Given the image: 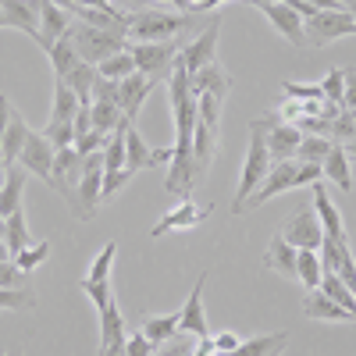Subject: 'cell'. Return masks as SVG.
<instances>
[{"instance_id": "cell-1", "label": "cell", "mask_w": 356, "mask_h": 356, "mask_svg": "<svg viewBox=\"0 0 356 356\" xmlns=\"http://www.w3.org/2000/svg\"><path fill=\"white\" fill-rule=\"evenodd\" d=\"M317 178H321V164H300L296 157H292V161H278V164H271V171H267V178L260 182V189L246 200L243 214L253 211V207H264L267 200H275V196H282V193L314 186Z\"/></svg>"}, {"instance_id": "cell-2", "label": "cell", "mask_w": 356, "mask_h": 356, "mask_svg": "<svg viewBox=\"0 0 356 356\" xmlns=\"http://www.w3.org/2000/svg\"><path fill=\"white\" fill-rule=\"evenodd\" d=\"M193 22L186 15L175 11H154V8H136L125 15V29L132 43H161V40H175L178 33H186Z\"/></svg>"}, {"instance_id": "cell-3", "label": "cell", "mask_w": 356, "mask_h": 356, "mask_svg": "<svg viewBox=\"0 0 356 356\" xmlns=\"http://www.w3.org/2000/svg\"><path fill=\"white\" fill-rule=\"evenodd\" d=\"M271 150H267V139H264V129L257 125V118L250 122V150H246V161H243V178H239V189H235V200H232V214H243L246 200L260 189V182L271 171Z\"/></svg>"}, {"instance_id": "cell-4", "label": "cell", "mask_w": 356, "mask_h": 356, "mask_svg": "<svg viewBox=\"0 0 356 356\" xmlns=\"http://www.w3.org/2000/svg\"><path fill=\"white\" fill-rule=\"evenodd\" d=\"M104 196V150L82 157V178H79V189L72 196V214L79 221H93L97 214V203Z\"/></svg>"}, {"instance_id": "cell-5", "label": "cell", "mask_w": 356, "mask_h": 356, "mask_svg": "<svg viewBox=\"0 0 356 356\" xmlns=\"http://www.w3.org/2000/svg\"><path fill=\"white\" fill-rule=\"evenodd\" d=\"M68 40H72V47L79 50V57L82 61H89V65H100V61H107L111 54H118V50H125L129 43V36H118V33H104V29H93V25H86V22H75L72 29H68Z\"/></svg>"}, {"instance_id": "cell-6", "label": "cell", "mask_w": 356, "mask_h": 356, "mask_svg": "<svg viewBox=\"0 0 356 356\" xmlns=\"http://www.w3.org/2000/svg\"><path fill=\"white\" fill-rule=\"evenodd\" d=\"M182 40H161V43H129V50H132V57H136V72L139 75H146V79H164V75H171V68H175V61H178V54H182Z\"/></svg>"}, {"instance_id": "cell-7", "label": "cell", "mask_w": 356, "mask_h": 356, "mask_svg": "<svg viewBox=\"0 0 356 356\" xmlns=\"http://www.w3.org/2000/svg\"><path fill=\"white\" fill-rule=\"evenodd\" d=\"M303 33L310 47H328L342 36H356V18L349 11H314L303 18Z\"/></svg>"}, {"instance_id": "cell-8", "label": "cell", "mask_w": 356, "mask_h": 356, "mask_svg": "<svg viewBox=\"0 0 356 356\" xmlns=\"http://www.w3.org/2000/svg\"><path fill=\"white\" fill-rule=\"evenodd\" d=\"M257 125L264 129V139H267V150H271V161H292L296 150H300V143H303V132L300 125H292V122H282L278 111H267L257 118Z\"/></svg>"}, {"instance_id": "cell-9", "label": "cell", "mask_w": 356, "mask_h": 356, "mask_svg": "<svg viewBox=\"0 0 356 356\" xmlns=\"http://www.w3.org/2000/svg\"><path fill=\"white\" fill-rule=\"evenodd\" d=\"M218 36H221V18H211V25H207L193 43L182 47V65H186L189 75H200L207 65L218 61V57H214L218 54Z\"/></svg>"}, {"instance_id": "cell-10", "label": "cell", "mask_w": 356, "mask_h": 356, "mask_svg": "<svg viewBox=\"0 0 356 356\" xmlns=\"http://www.w3.org/2000/svg\"><path fill=\"white\" fill-rule=\"evenodd\" d=\"M207 218H211V203L207 207H200V203H193L189 196H182V203L178 207H171V211L150 228V239H161V235H168V232H182V228H196V225H203Z\"/></svg>"}, {"instance_id": "cell-11", "label": "cell", "mask_w": 356, "mask_h": 356, "mask_svg": "<svg viewBox=\"0 0 356 356\" xmlns=\"http://www.w3.org/2000/svg\"><path fill=\"white\" fill-rule=\"evenodd\" d=\"M282 239H285L289 246H296V250H317V246H321L324 228H321V221H317V214H314V207H307V211H300V214H292V218L282 225Z\"/></svg>"}, {"instance_id": "cell-12", "label": "cell", "mask_w": 356, "mask_h": 356, "mask_svg": "<svg viewBox=\"0 0 356 356\" xmlns=\"http://www.w3.org/2000/svg\"><path fill=\"white\" fill-rule=\"evenodd\" d=\"M79 178H82V154L75 146H65V150H57L54 157V171H50V189L61 193L68 203L79 189Z\"/></svg>"}, {"instance_id": "cell-13", "label": "cell", "mask_w": 356, "mask_h": 356, "mask_svg": "<svg viewBox=\"0 0 356 356\" xmlns=\"http://www.w3.org/2000/svg\"><path fill=\"white\" fill-rule=\"evenodd\" d=\"M161 164H171V150L146 146V139L136 132V125H129V132H125V171L136 175L143 168H161Z\"/></svg>"}, {"instance_id": "cell-14", "label": "cell", "mask_w": 356, "mask_h": 356, "mask_svg": "<svg viewBox=\"0 0 356 356\" xmlns=\"http://www.w3.org/2000/svg\"><path fill=\"white\" fill-rule=\"evenodd\" d=\"M54 157H57V146L43 136V132H33L25 139V150L18 157V164L29 171V175H36V178H47L50 182V171H54Z\"/></svg>"}, {"instance_id": "cell-15", "label": "cell", "mask_w": 356, "mask_h": 356, "mask_svg": "<svg viewBox=\"0 0 356 356\" xmlns=\"http://www.w3.org/2000/svg\"><path fill=\"white\" fill-rule=\"evenodd\" d=\"M310 189H314V214H317V221H321L324 235H328V239H335V243H349V239H346L342 214H339V207H335V200H332L328 186H324V178H317V182H314Z\"/></svg>"}, {"instance_id": "cell-16", "label": "cell", "mask_w": 356, "mask_h": 356, "mask_svg": "<svg viewBox=\"0 0 356 356\" xmlns=\"http://www.w3.org/2000/svg\"><path fill=\"white\" fill-rule=\"evenodd\" d=\"M68 29H72L68 11H61L54 0H40V36H36V47L50 54V47H54L57 40L68 36Z\"/></svg>"}, {"instance_id": "cell-17", "label": "cell", "mask_w": 356, "mask_h": 356, "mask_svg": "<svg viewBox=\"0 0 356 356\" xmlns=\"http://www.w3.org/2000/svg\"><path fill=\"white\" fill-rule=\"evenodd\" d=\"M203 289H207V275L196 278L193 292H189V300L186 307L178 310V324H182V332L203 339V335H211V324H207V310H203Z\"/></svg>"}, {"instance_id": "cell-18", "label": "cell", "mask_w": 356, "mask_h": 356, "mask_svg": "<svg viewBox=\"0 0 356 356\" xmlns=\"http://www.w3.org/2000/svg\"><path fill=\"white\" fill-rule=\"evenodd\" d=\"M218 143H221V125H207L196 114V132H193V164H196V178L203 171H211L214 157H218Z\"/></svg>"}, {"instance_id": "cell-19", "label": "cell", "mask_w": 356, "mask_h": 356, "mask_svg": "<svg viewBox=\"0 0 356 356\" xmlns=\"http://www.w3.org/2000/svg\"><path fill=\"white\" fill-rule=\"evenodd\" d=\"M8 29H22L25 36H40V0H0Z\"/></svg>"}, {"instance_id": "cell-20", "label": "cell", "mask_w": 356, "mask_h": 356, "mask_svg": "<svg viewBox=\"0 0 356 356\" xmlns=\"http://www.w3.org/2000/svg\"><path fill=\"white\" fill-rule=\"evenodd\" d=\"M264 11V18L267 22H271L275 29H278V33L292 43V47H307V33H303V18L300 15H296L289 4H264L260 8Z\"/></svg>"}, {"instance_id": "cell-21", "label": "cell", "mask_w": 356, "mask_h": 356, "mask_svg": "<svg viewBox=\"0 0 356 356\" xmlns=\"http://www.w3.org/2000/svg\"><path fill=\"white\" fill-rule=\"evenodd\" d=\"M150 89H154V79H146L139 72L118 82V107H122V114L129 118V122H136V114H139L143 100L150 97Z\"/></svg>"}, {"instance_id": "cell-22", "label": "cell", "mask_w": 356, "mask_h": 356, "mask_svg": "<svg viewBox=\"0 0 356 356\" xmlns=\"http://www.w3.org/2000/svg\"><path fill=\"white\" fill-rule=\"evenodd\" d=\"M285 346H289V332H271V335L243 339L232 353H214V356H282Z\"/></svg>"}, {"instance_id": "cell-23", "label": "cell", "mask_w": 356, "mask_h": 356, "mask_svg": "<svg viewBox=\"0 0 356 356\" xmlns=\"http://www.w3.org/2000/svg\"><path fill=\"white\" fill-rule=\"evenodd\" d=\"M129 335H125V317H122V307L111 303L107 310H100V353H111V349H125Z\"/></svg>"}, {"instance_id": "cell-24", "label": "cell", "mask_w": 356, "mask_h": 356, "mask_svg": "<svg viewBox=\"0 0 356 356\" xmlns=\"http://www.w3.org/2000/svg\"><path fill=\"white\" fill-rule=\"evenodd\" d=\"M189 82H193V93H196V97H200V93H214V97L228 100V93H232V75H228V68H221L218 61L207 65L200 75H189Z\"/></svg>"}, {"instance_id": "cell-25", "label": "cell", "mask_w": 356, "mask_h": 356, "mask_svg": "<svg viewBox=\"0 0 356 356\" xmlns=\"http://www.w3.org/2000/svg\"><path fill=\"white\" fill-rule=\"evenodd\" d=\"M296 246H289L285 239H282V232L271 239V246H267V253H264V267L267 271H275V275H282V278H296Z\"/></svg>"}, {"instance_id": "cell-26", "label": "cell", "mask_w": 356, "mask_h": 356, "mask_svg": "<svg viewBox=\"0 0 356 356\" xmlns=\"http://www.w3.org/2000/svg\"><path fill=\"white\" fill-rule=\"evenodd\" d=\"M321 178H328V182H332V186H339L342 193H349V189H353L349 154H346V146H342V143H335V146H332V154L324 157V164H321Z\"/></svg>"}, {"instance_id": "cell-27", "label": "cell", "mask_w": 356, "mask_h": 356, "mask_svg": "<svg viewBox=\"0 0 356 356\" xmlns=\"http://www.w3.org/2000/svg\"><path fill=\"white\" fill-rule=\"evenodd\" d=\"M303 314L310 317V321H353L328 292H321V289H310L307 296H303Z\"/></svg>"}, {"instance_id": "cell-28", "label": "cell", "mask_w": 356, "mask_h": 356, "mask_svg": "<svg viewBox=\"0 0 356 356\" xmlns=\"http://www.w3.org/2000/svg\"><path fill=\"white\" fill-rule=\"evenodd\" d=\"M79 97L68 89L65 79H54V104H50V118L47 122L50 125H61V122H75V114H79Z\"/></svg>"}, {"instance_id": "cell-29", "label": "cell", "mask_w": 356, "mask_h": 356, "mask_svg": "<svg viewBox=\"0 0 356 356\" xmlns=\"http://www.w3.org/2000/svg\"><path fill=\"white\" fill-rule=\"evenodd\" d=\"M29 136H33V129H29V122L15 111L11 122H8V132H4V146H0V154H4L8 168L18 164V157H22V150H25V139H29Z\"/></svg>"}, {"instance_id": "cell-30", "label": "cell", "mask_w": 356, "mask_h": 356, "mask_svg": "<svg viewBox=\"0 0 356 356\" xmlns=\"http://www.w3.org/2000/svg\"><path fill=\"white\" fill-rule=\"evenodd\" d=\"M25 178H29L25 168H15V164L8 168V182H4V189H0V214H4V218H11L15 211H22Z\"/></svg>"}, {"instance_id": "cell-31", "label": "cell", "mask_w": 356, "mask_h": 356, "mask_svg": "<svg viewBox=\"0 0 356 356\" xmlns=\"http://www.w3.org/2000/svg\"><path fill=\"white\" fill-rule=\"evenodd\" d=\"M65 82H68V89L79 97V104L82 107H93V86H97V65H89V61H82V65H75L68 75H65Z\"/></svg>"}, {"instance_id": "cell-32", "label": "cell", "mask_w": 356, "mask_h": 356, "mask_svg": "<svg viewBox=\"0 0 356 356\" xmlns=\"http://www.w3.org/2000/svg\"><path fill=\"white\" fill-rule=\"evenodd\" d=\"M139 332L150 339L154 346H164L168 339H175L178 332H182V324H178V314H150V317L143 321Z\"/></svg>"}, {"instance_id": "cell-33", "label": "cell", "mask_w": 356, "mask_h": 356, "mask_svg": "<svg viewBox=\"0 0 356 356\" xmlns=\"http://www.w3.org/2000/svg\"><path fill=\"white\" fill-rule=\"evenodd\" d=\"M321 278H324V267H321V257L317 250H300L296 253V282H303V289H321Z\"/></svg>"}, {"instance_id": "cell-34", "label": "cell", "mask_w": 356, "mask_h": 356, "mask_svg": "<svg viewBox=\"0 0 356 356\" xmlns=\"http://www.w3.org/2000/svg\"><path fill=\"white\" fill-rule=\"evenodd\" d=\"M50 65H54V79H65L75 65H82V57H79V50L72 47V40L65 36V40H57L54 47H50Z\"/></svg>"}, {"instance_id": "cell-35", "label": "cell", "mask_w": 356, "mask_h": 356, "mask_svg": "<svg viewBox=\"0 0 356 356\" xmlns=\"http://www.w3.org/2000/svg\"><path fill=\"white\" fill-rule=\"evenodd\" d=\"M89 114H93V129L100 136H111L118 125H122V107H118L114 100H93V107H89Z\"/></svg>"}, {"instance_id": "cell-36", "label": "cell", "mask_w": 356, "mask_h": 356, "mask_svg": "<svg viewBox=\"0 0 356 356\" xmlns=\"http://www.w3.org/2000/svg\"><path fill=\"white\" fill-rule=\"evenodd\" d=\"M321 292H328L332 300L353 317V324H356V296L349 292V285L339 278V275H332V271H324V278H321Z\"/></svg>"}, {"instance_id": "cell-37", "label": "cell", "mask_w": 356, "mask_h": 356, "mask_svg": "<svg viewBox=\"0 0 356 356\" xmlns=\"http://www.w3.org/2000/svg\"><path fill=\"white\" fill-rule=\"evenodd\" d=\"M97 72H100L104 79H114V82H122V79L136 75V57H132V50L125 47V50L111 54L107 61H100V65H97Z\"/></svg>"}, {"instance_id": "cell-38", "label": "cell", "mask_w": 356, "mask_h": 356, "mask_svg": "<svg viewBox=\"0 0 356 356\" xmlns=\"http://www.w3.org/2000/svg\"><path fill=\"white\" fill-rule=\"evenodd\" d=\"M332 139L328 136H303L300 150H296V161L300 164H324V157L332 154Z\"/></svg>"}, {"instance_id": "cell-39", "label": "cell", "mask_w": 356, "mask_h": 356, "mask_svg": "<svg viewBox=\"0 0 356 356\" xmlns=\"http://www.w3.org/2000/svg\"><path fill=\"white\" fill-rule=\"evenodd\" d=\"M8 253H11V260L25 250V246H33V235H29V225H25V211H15L11 218H8Z\"/></svg>"}, {"instance_id": "cell-40", "label": "cell", "mask_w": 356, "mask_h": 356, "mask_svg": "<svg viewBox=\"0 0 356 356\" xmlns=\"http://www.w3.org/2000/svg\"><path fill=\"white\" fill-rule=\"evenodd\" d=\"M114 253H118V243H107L100 253H97V260L89 264V275L82 278V282H111V267H114Z\"/></svg>"}, {"instance_id": "cell-41", "label": "cell", "mask_w": 356, "mask_h": 356, "mask_svg": "<svg viewBox=\"0 0 356 356\" xmlns=\"http://www.w3.org/2000/svg\"><path fill=\"white\" fill-rule=\"evenodd\" d=\"M47 257H50V243L40 239L36 246H25V250L15 257V264H18V271H22V275H29V271H36L40 264H47Z\"/></svg>"}, {"instance_id": "cell-42", "label": "cell", "mask_w": 356, "mask_h": 356, "mask_svg": "<svg viewBox=\"0 0 356 356\" xmlns=\"http://www.w3.org/2000/svg\"><path fill=\"white\" fill-rule=\"evenodd\" d=\"M36 303V296L29 285H18V289H0V310H29Z\"/></svg>"}, {"instance_id": "cell-43", "label": "cell", "mask_w": 356, "mask_h": 356, "mask_svg": "<svg viewBox=\"0 0 356 356\" xmlns=\"http://www.w3.org/2000/svg\"><path fill=\"white\" fill-rule=\"evenodd\" d=\"M154 356H196V335L178 332L175 339H168L164 346H157Z\"/></svg>"}, {"instance_id": "cell-44", "label": "cell", "mask_w": 356, "mask_h": 356, "mask_svg": "<svg viewBox=\"0 0 356 356\" xmlns=\"http://www.w3.org/2000/svg\"><path fill=\"white\" fill-rule=\"evenodd\" d=\"M79 285H82V292L89 296V300H93L97 314L114 303V285H111V282H79Z\"/></svg>"}, {"instance_id": "cell-45", "label": "cell", "mask_w": 356, "mask_h": 356, "mask_svg": "<svg viewBox=\"0 0 356 356\" xmlns=\"http://www.w3.org/2000/svg\"><path fill=\"white\" fill-rule=\"evenodd\" d=\"M321 89H324V100L342 104V97H346V68H332L321 79Z\"/></svg>"}, {"instance_id": "cell-46", "label": "cell", "mask_w": 356, "mask_h": 356, "mask_svg": "<svg viewBox=\"0 0 356 356\" xmlns=\"http://www.w3.org/2000/svg\"><path fill=\"white\" fill-rule=\"evenodd\" d=\"M282 93L289 100H324L321 82H282Z\"/></svg>"}, {"instance_id": "cell-47", "label": "cell", "mask_w": 356, "mask_h": 356, "mask_svg": "<svg viewBox=\"0 0 356 356\" xmlns=\"http://www.w3.org/2000/svg\"><path fill=\"white\" fill-rule=\"evenodd\" d=\"M349 139H356V122H353V114L342 107L335 118H332V143H349Z\"/></svg>"}, {"instance_id": "cell-48", "label": "cell", "mask_w": 356, "mask_h": 356, "mask_svg": "<svg viewBox=\"0 0 356 356\" xmlns=\"http://www.w3.org/2000/svg\"><path fill=\"white\" fill-rule=\"evenodd\" d=\"M125 353H129V356H154V353H157V346H154L150 339H146L143 332H132V335H129V342H125Z\"/></svg>"}, {"instance_id": "cell-49", "label": "cell", "mask_w": 356, "mask_h": 356, "mask_svg": "<svg viewBox=\"0 0 356 356\" xmlns=\"http://www.w3.org/2000/svg\"><path fill=\"white\" fill-rule=\"evenodd\" d=\"M129 178H132V175H129L125 168H122V171H111V175H104V196H114L118 189H122V186L129 182Z\"/></svg>"}, {"instance_id": "cell-50", "label": "cell", "mask_w": 356, "mask_h": 356, "mask_svg": "<svg viewBox=\"0 0 356 356\" xmlns=\"http://www.w3.org/2000/svg\"><path fill=\"white\" fill-rule=\"evenodd\" d=\"M239 342H243V339L235 335V332H221V335H214V349H218V353H232Z\"/></svg>"}, {"instance_id": "cell-51", "label": "cell", "mask_w": 356, "mask_h": 356, "mask_svg": "<svg viewBox=\"0 0 356 356\" xmlns=\"http://www.w3.org/2000/svg\"><path fill=\"white\" fill-rule=\"evenodd\" d=\"M11 114H15V107L8 104V97H4V93H0V146H4V132H8Z\"/></svg>"}, {"instance_id": "cell-52", "label": "cell", "mask_w": 356, "mask_h": 356, "mask_svg": "<svg viewBox=\"0 0 356 356\" xmlns=\"http://www.w3.org/2000/svg\"><path fill=\"white\" fill-rule=\"evenodd\" d=\"M317 11H346V0H307Z\"/></svg>"}, {"instance_id": "cell-53", "label": "cell", "mask_w": 356, "mask_h": 356, "mask_svg": "<svg viewBox=\"0 0 356 356\" xmlns=\"http://www.w3.org/2000/svg\"><path fill=\"white\" fill-rule=\"evenodd\" d=\"M164 4H175L178 11H196V4H189V0H164Z\"/></svg>"}, {"instance_id": "cell-54", "label": "cell", "mask_w": 356, "mask_h": 356, "mask_svg": "<svg viewBox=\"0 0 356 356\" xmlns=\"http://www.w3.org/2000/svg\"><path fill=\"white\" fill-rule=\"evenodd\" d=\"M79 4H86V8H107L111 11V0H79Z\"/></svg>"}, {"instance_id": "cell-55", "label": "cell", "mask_w": 356, "mask_h": 356, "mask_svg": "<svg viewBox=\"0 0 356 356\" xmlns=\"http://www.w3.org/2000/svg\"><path fill=\"white\" fill-rule=\"evenodd\" d=\"M4 182H8V161H4V154H0V189H4Z\"/></svg>"}, {"instance_id": "cell-56", "label": "cell", "mask_w": 356, "mask_h": 356, "mask_svg": "<svg viewBox=\"0 0 356 356\" xmlns=\"http://www.w3.org/2000/svg\"><path fill=\"white\" fill-rule=\"evenodd\" d=\"M0 260H11V253H8V239L0 235Z\"/></svg>"}, {"instance_id": "cell-57", "label": "cell", "mask_w": 356, "mask_h": 356, "mask_svg": "<svg viewBox=\"0 0 356 356\" xmlns=\"http://www.w3.org/2000/svg\"><path fill=\"white\" fill-rule=\"evenodd\" d=\"M218 4H225V0H203L200 11H211V8H218Z\"/></svg>"}, {"instance_id": "cell-58", "label": "cell", "mask_w": 356, "mask_h": 356, "mask_svg": "<svg viewBox=\"0 0 356 356\" xmlns=\"http://www.w3.org/2000/svg\"><path fill=\"white\" fill-rule=\"evenodd\" d=\"M253 8H264V4H285V0H250Z\"/></svg>"}, {"instance_id": "cell-59", "label": "cell", "mask_w": 356, "mask_h": 356, "mask_svg": "<svg viewBox=\"0 0 356 356\" xmlns=\"http://www.w3.org/2000/svg\"><path fill=\"white\" fill-rule=\"evenodd\" d=\"M346 154H349V157H356V139H349V143H346Z\"/></svg>"}, {"instance_id": "cell-60", "label": "cell", "mask_w": 356, "mask_h": 356, "mask_svg": "<svg viewBox=\"0 0 356 356\" xmlns=\"http://www.w3.org/2000/svg\"><path fill=\"white\" fill-rule=\"evenodd\" d=\"M0 235H8V218L0 214Z\"/></svg>"}, {"instance_id": "cell-61", "label": "cell", "mask_w": 356, "mask_h": 356, "mask_svg": "<svg viewBox=\"0 0 356 356\" xmlns=\"http://www.w3.org/2000/svg\"><path fill=\"white\" fill-rule=\"evenodd\" d=\"M346 11H349V15L356 18V0H353V4H346Z\"/></svg>"}, {"instance_id": "cell-62", "label": "cell", "mask_w": 356, "mask_h": 356, "mask_svg": "<svg viewBox=\"0 0 356 356\" xmlns=\"http://www.w3.org/2000/svg\"><path fill=\"white\" fill-rule=\"evenodd\" d=\"M4 25H8V22H4V11H0V29H4Z\"/></svg>"}, {"instance_id": "cell-63", "label": "cell", "mask_w": 356, "mask_h": 356, "mask_svg": "<svg viewBox=\"0 0 356 356\" xmlns=\"http://www.w3.org/2000/svg\"><path fill=\"white\" fill-rule=\"evenodd\" d=\"M189 4H196V11H200V4H203V0H189Z\"/></svg>"}]
</instances>
